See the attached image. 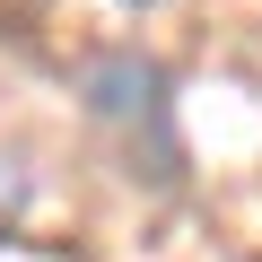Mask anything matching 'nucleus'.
Instances as JSON below:
<instances>
[{"label": "nucleus", "mask_w": 262, "mask_h": 262, "mask_svg": "<svg viewBox=\"0 0 262 262\" xmlns=\"http://www.w3.org/2000/svg\"><path fill=\"white\" fill-rule=\"evenodd\" d=\"M79 96H88V122L122 140L131 175L175 184L184 140H175V79H166V61H149V53H105V61H88Z\"/></svg>", "instance_id": "f257e3e1"}]
</instances>
